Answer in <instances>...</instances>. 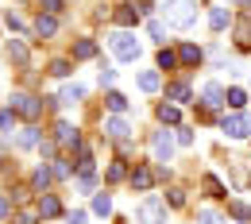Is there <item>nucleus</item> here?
Masks as SVG:
<instances>
[{
	"label": "nucleus",
	"instance_id": "obj_1",
	"mask_svg": "<svg viewBox=\"0 0 251 224\" xmlns=\"http://www.w3.org/2000/svg\"><path fill=\"white\" fill-rule=\"evenodd\" d=\"M162 12H166V24L178 27V31L193 27V20H197V4H193V0H166Z\"/></svg>",
	"mask_w": 251,
	"mask_h": 224
},
{
	"label": "nucleus",
	"instance_id": "obj_2",
	"mask_svg": "<svg viewBox=\"0 0 251 224\" xmlns=\"http://www.w3.org/2000/svg\"><path fill=\"white\" fill-rule=\"evenodd\" d=\"M135 221L139 224H166V205H162V197H143L139 201V209H135Z\"/></svg>",
	"mask_w": 251,
	"mask_h": 224
},
{
	"label": "nucleus",
	"instance_id": "obj_3",
	"mask_svg": "<svg viewBox=\"0 0 251 224\" xmlns=\"http://www.w3.org/2000/svg\"><path fill=\"white\" fill-rule=\"evenodd\" d=\"M108 43H112V54H116L120 62H135V58H139V39L131 31H116Z\"/></svg>",
	"mask_w": 251,
	"mask_h": 224
},
{
	"label": "nucleus",
	"instance_id": "obj_4",
	"mask_svg": "<svg viewBox=\"0 0 251 224\" xmlns=\"http://www.w3.org/2000/svg\"><path fill=\"white\" fill-rule=\"evenodd\" d=\"M220 131L228 139H248L251 135V116H224L220 120Z\"/></svg>",
	"mask_w": 251,
	"mask_h": 224
},
{
	"label": "nucleus",
	"instance_id": "obj_5",
	"mask_svg": "<svg viewBox=\"0 0 251 224\" xmlns=\"http://www.w3.org/2000/svg\"><path fill=\"white\" fill-rule=\"evenodd\" d=\"M151 151H155L158 162H170V155H174V139H170L166 131H155V135H151Z\"/></svg>",
	"mask_w": 251,
	"mask_h": 224
},
{
	"label": "nucleus",
	"instance_id": "obj_6",
	"mask_svg": "<svg viewBox=\"0 0 251 224\" xmlns=\"http://www.w3.org/2000/svg\"><path fill=\"white\" fill-rule=\"evenodd\" d=\"M12 112H20V116H27V120H35V116H39V112H43V104H39V100H35V97H12Z\"/></svg>",
	"mask_w": 251,
	"mask_h": 224
},
{
	"label": "nucleus",
	"instance_id": "obj_7",
	"mask_svg": "<svg viewBox=\"0 0 251 224\" xmlns=\"http://www.w3.org/2000/svg\"><path fill=\"white\" fill-rule=\"evenodd\" d=\"M131 186H135L139 193H147L151 186H155V170L143 166V162H135V170H131Z\"/></svg>",
	"mask_w": 251,
	"mask_h": 224
},
{
	"label": "nucleus",
	"instance_id": "obj_8",
	"mask_svg": "<svg viewBox=\"0 0 251 224\" xmlns=\"http://www.w3.org/2000/svg\"><path fill=\"white\" fill-rule=\"evenodd\" d=\"M35 209H39L43 217H58V213H62V205H58V197H54V193H43Z\"/></svg>",
	"mask_w": 251,
	"mask_h": 224
},
{
	"label": "nucleus",
	"instance_id": "obj_9",
	"mask_svg": "<svg viewBox=\"0 0 251 224\" xmlns=\"http://www.w3.org/2000/svg\"><path fill=\"white\" fill-rule=\"evenodd\" d=\"M224 100H228V93L220 89L217 81H209V85H205V104H209V108H220Z\"/></svg>",
	"mask_w": 251,
	"mask_h": 224
},
{
	"label": "nucleus",
	"instance_id": "obj_10",
	"mask_svg": "<svg viewBox=\"0 0 251 224\" xmlns=\"http://www.w3.org/2000/svg\"><path fill=\"white\" fill-rule=\"evenodd\" d=\"M104 131H108L112 139H124L131 128H127V120H124V116H112V120H104Z\"/></svg>",
	"mask_w": 251,
	"mask_h": 224
},
{
	"label": "nucleus",
	"instance_id": "obj_11",
	"mask_svg": "<svg viewBox=\"0 0 251 224\" xmlns=\"http://www.w3.org/2000/svg\"><path fill=\"white\" fill-rule=\"evenodd\" d=\"M35 31H39V39H50V35L58 31V20L54 16H39L35 20Z\"/></svg>",
	"mask_w": 251,
	"mask_h": 224
},
{
	"label": "nucleus",
	"instance_id": "obj_12",
	"mask_svg": "<svg viewBox=\"0 0 251 224\" xmlns=\"http://www.w3.org/2000/svg\"><path fill=\"white\" fill-rule=\"evenodd\" d=\"M116 20H120L124 27H135V24H139V12H135V4H120V12H116Z\"/></svg>",
	"mask_w": 251,
	"mask_h": 224
},
{
	"label": "nucleus",
	"instance_id": "obj_13",
	"mask_svg": "<svg viewBox=\"0 0 251 224\" xmlns=\"http://www.w3.org/2000/svg\"><path fill=\"white\" fill-rule=\"evenodd\" d=\"M139 89H143V93H158V74L155 70H143V74H139Z\"/></svg>",
	"mask_w": 251,
	"mask_h": 224
},
{
	"label": "nucleus",
	"instance_id": "obj_14",
	"mask_svg": "<svg viewBox=\"0 0 251 224\" xmlns=\"http://www.w3.org/2000/svg\"><path fill=\"white\" fill-rule=\"evenodd\" d=\"M228 20H232V16H228V8H213V12H209L213 31H224V27H228Z\"/></svg>",
	"mask_w": 251,
	"mask_h": 224
},
{
	"label": "nucleus",
	"instance_id": "obj_15",
	"mask_svg": "<svg viewBox=\"0 0 251 224\" xmlns=\"http://www.w3.org/2000/svg\"><path fill=\"white\" fill-rule=\"evenodd\" d=\"M81 97H85V89H81V85H66L62 97H58V104H77Z\"/></svg>",
	"mask_w": 251,
	"mask_h": 224
},
{
	"label": "nucleus",
	"instance_id": "obj_16",
	"mask_svg": "<svg viewBox=\"0 0 251 224\" xmlns=\"http://www.w3.org/2000/svg\"><path fill=\"white\" fill-rule=\"evenodd\" d=\"M166 97H170V100H178V104H186V100H189V85H186V81H174V85L166 89Z\"/></svg>",
	"mask_w": 251,
	"mask_h": 224
},
{
	"label": "nucleus",
	"instance_id": "obj_17",
	"mask_svg": "<svg viewBox=\"0 0 251 224\" xmlns=\"http://www.w3.org/2000/svg\"><path fill=\"white\" fill-rule=\"evenodd\" d=\"M93 54H97V43H93V39H81V43L74 47V58H93Z\"/></svg>",
	"mask_w": 251,
	"mask_h": 224
},
{
	"label": "nucleus",
	"instance_id": "obj_18",
	"mask_svg": "<svg viewBox=\"0 0 251 224\" xmlns=\"http://www.w3.org/2000/svg\"><path fill=\"white\" fill-rule=\"evenodd\" d=\"M93 213H97V217H108V213H112V201H108V193H97V197H93Z\"/></svg>",
	"mask_w": 251,
	"mask_h": 224
},
{
	"label": "nucleus",
	"instance_id": "obj_19",
	"mask_svg": "<svg viewBox=\"0 0 251 224\" xmlns=\"http://www.w3.org/2000/svg\"><path fill=\"white\" fill-rule=\"evenodd\" d=\"M178 116H182L178 104H162V108H158V120H162V124H178Z\"/></svg>",
	"mask_w": 251,
	"mask_h": 224
},
{
	"label": "nucleus",
	"instance_id": "obj_20",
	"mask_svg": "<svg viewBox=\"0 0 251 224\" xmlns=\"http://www.w3.org/2000/svg\"><path fill=\"white\" fill-rule=\"evenodd\" d=\"M178 58H182V62H186V66H197V62H201V50H197V47H193V43H186V47H182V54H178Z\"/></svg>",
	"mask_w": 251,
	"mask_h": 224
},
{
	"label": "nucleus",
	"instance_id": "obj_21",
	"mask_svg": "<svg viewBox=\"0 0 251 224\" xmlns=\"http://www.w3.org/2000/svg\"><path fill=\"white\" fill-rule=\"evenodd\" d=\"M201 186L209 190V197H224V186H220V178H213V174H205V178H201Z\"/></svg>",
	"mask_w": 251,
	"mask_h": 224
},
{
	"label": "nucleus",
	"instance_id": "obj_22",
	"mask_svg": "<svg viewBox=\"0 0 251 224\" xmlns=\"http://www.w3.org/2000/svg\"><path fill=\"white\" fill-rule=\"evenodd\" d=\"M54 131H58V143H77V131H74V124H66V120H62Z\"/></svg>",
	"mask_w": 251,
	"mask_h": 224
},
{
	"label": "nucleus",
	"instance_id": "obj_23",
	"mask_svg": "<svg viewBox=\"0 0 251 224\" xmlns=\"http://www.w3.org/2000/svg\"><path fill=\"white\" fill-rule=\"evenodd\" d=\"M8 54H12L16 62H27V47H24L20 39H12V43H8Z\"/></svg>",
	"mask_w": 251,
	"mask_h": 224
},
{
	"label": "nucleus",
	"instance_id": "obj_24",
	"mask_svg": "<svg viewBox=\"0 0 251 224\" xmlns=\"http://www.w3.org/2000/svg\"><path fill=\"white\" fill-rule=\"evenodd\" d=\"M39 217H43L39 209H20V213H16V224H39Z\"/></svg>",
	"mask_w": 251,
	"mask_h": 224
},
{
	"label": "nucleus",
	"instance_id": "obj_25",
	"mask_svg": "<svg viewBox=\"0 0 251 224\" xmlns=\"http://www.w3.org/2000/svg\"><path fill=\"white\" fill-rule=\"evenodd\" d=\"M104 100H108V108H112V112H124V108H127V97L124 93H108Z\"/></svg>",
	"mask_w": 251,
	"mask_h": 224
},
{
	"label": "nucleus",
	"instance_id": "obj_26",
	"mask_svg": "<svg viewBox=\"0 0 251 224\" xmlns=\"http://www.w3.org/2000/svg\"><path fill=\"white\" fill-rule=\"evenodd\" d=\"M16 143H20V147H35V143H39V131H35V128H24Z\"/></svg>",
	"mask_w": 251,
	"mask_h": 224
},
{
	"label": "nucleus",
	"instance_id": "obj_27",
	"mask_svg": "<svg viewBox=\"0 0 251 224\" xmlns=\"http://www.w3.org/2000/svg\"><path fill=\"white\" fill-rule=\"evenodd\" d=\"M174 62H178L174 50H158V70H174Z\"/></svg>",
	"mask_w": 251,
	"mask_h": 224
},
{
	"label": "nucleus",
	"instance_id": "obj_28",
	"mask_svg": "<svg viewBox=\"0 0 251 224\" xmlns=\"http://www.w3.org/2000/svg\"><path fill=\"white\" fill-rule=\"evenodd\" d=\"M197 224H224V221H220L213 209H201V213H197Z\"/></svg>",
	"mask_w": 251,
	"mask_h": 224
},
{
	"label": "nucleus",
	"instance_id": "obj_29",
	"mask_svg": "<svg viewBox=\"0 0 251 224\" xmlns=\"http://www.w3.org/2000/svg\"><path fill=\"white\" fill-rule=\"evenodd\" d=\"M12 128H16V112H0V131L12 135Z\"/></svg>",
	"mask_w": 251,
	"mask_h": 224
},
{
	"label": "nucleus",
	"instance_id": "obj_30",
	"mask_svg": "<svg viewBox=\"0 0 251 224\" xmlns=\"http://www.w3.org/2000/svg\"><path fill=\"white\" fill-rule=\"evenodd\" d=\"M244 100H248V93H244V89H228V104H232V108H240Z\"/></svg>",
	"mask_w": 251,
	"mask_h": 224
},
{
	"label": "nucleus",
	"instance_id": "obj_31",
	"mask_svg": "<svg viewBox=\"0 0 251 224\" xmlns=\"http://www.w3.org/2000/svg\"><path fill=\"white\" fill-rule=\"evenodd\" d=\"M50 174H54V170H47V166H39V170H35V186H39V190H43V186H47V182H50Z\"/></svg>",
	"mask_w": 251,
	"mask_h": 224
},
{
	"label": "nucleus",
	"instance_id": "obj_32",
	"mask_svg": "<svg viewBox=\"0 0 251 224\" xmlns=\"http://www.w3.org/2000/svg\"><path fill=\"white\" fill-rule=\"evenodd\" d=\"M124 174H127V170H124V162H112V166H108V182H120Z\"/></svg>",
	"mask_w": 251,
	"mask_h": 224
},
{
	"label": "nucleus",
	"instance_id": "obj_33",
	"mask_svg": "<svg viewBox=\"0 0 251 224\" xmlns=\"http://www.w3.org/2000/svg\"><path fill=\"white\" fill-rule=\"evenodd\" d=\"M50 74H54V77H66V74H70V62H66V58L50 62Z\"/></svg>",
	"mask_w": 251,
	"mask_h": 224
},
{
	"label": "nucleus",
	"instance_id": "obj_34",
	"mask_svg": "<svg viewBox=\"0 0 251 224\" xmlns=\"http://www.w3.org/2000/svg\"><path fill=\"white\" fill-rule=\"evenodd\" d=\"M116 81V70H108V66H100V85H112Z\"/></svg>",
	"mask_w": 251,
	"mask_h": 224
},
{
	"label": "nucleus",
	"instance_id": "obj_35",
	"mask_svg": "<svg viewBox=\"0 0 251 224\" xmlns=\"http://www.w3.org/2000/svg\"><path fill=\"white\" fill-rule=\"evenodd\" d=\"M39 4H43V12H47V16H54V12H58V4H62V0H39Z\"/></svg>",
	"mask_w": 251,
	"mask_h": 224
},
{
	"label": "nucleus",
	"instance_id": "obj_36",
	"mask_svg": "<svg viewBox=\"0 0 251 224\" xmlns=\"http://www.w3.org/2000/svg\"><path fill=\"white\" fill-rule=\"evenodd\" d=\"M232 213H236V217H240V221H248V217H251V209H248V205H240V201H236V205H232Z\"/></svg>",
	"mask_w": 251,
	"mask_h": 224
},
{
	"label": "nucleus",
	"instance_id": "obj_37",
	"mask_svg": "<svg viewBox=\"0 0 251 224\" xmlns=\"http://www.w3.org/2000/svg\"><path fill=\"white\" fill-rule=\"evenodd\" d=\"M178 143H182V147H189V143H193V131L182 128V131H178Z\"/></svg>",
	"mask_w": 251,
	"mask_h": 224
},
{
	"label": "nucleus",
	"instance_id": "obj_38",
	"mask_svg": "<svg viewBox=\"0 0 251 224\" xmlns=\"http://www.w3.org/2000/svg\"><path fill=\"white\" fill-rule=\"evenodd\" d=\"M8 217V197H0V221Z\"/></svg>",
	"mask_w": 251,
	"mask_h": 224
},
{
	"label": "nucleus",
	"instance_id": "obj_39",
	"mask_svg": "<svg viewBox=\"0 0 251 224\" xmlns=\"http://www.w3.org/2000/svg\"><path fill=\"white\" fill-rule=\"evenodd\" d=\"M240 4H244V8H251V0H240Z\"/></svg>",
	"mask_w": 251,
	"mask_h": 224
}]
</instances>
